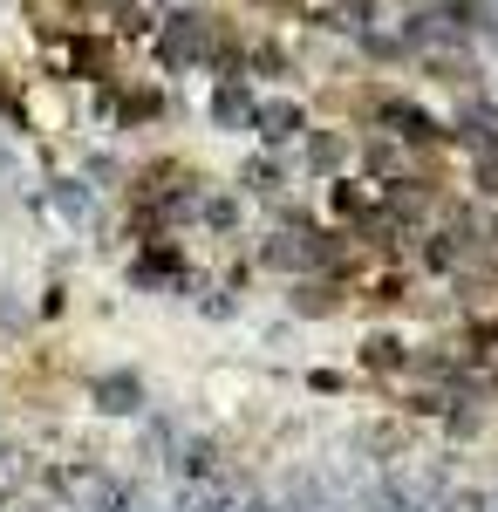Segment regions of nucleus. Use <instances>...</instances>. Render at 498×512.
<instances>
[{
  "label": "nucleus",
  "instance_id": "0eeeda50",
  "mask_svg": "<svg viewBox=\"0 0 498 512\" xmlns=\"http://www.w3.org/2000/svg\"><path fill=\"white\" fill-rule=\"evenodd\" d=\"M35 315H41V321H62V315H69V280H48V287H41Z\"/></svg>",
  "mask_w": 498,
  "mask_h": 512
},
{
  "label": "nucleus",
  "instance_id": "7ed1b4c3",
  "mask_svg": "<svg viewBox=\"0 0 498 512\" xmlns=\"http://www.w3.org/2000/svg\"><path fill=\"white\" fill-rule=\"evenodd\" d=\"M82 396H89V410H96V417H110V424H137V417L151 410V383H144L130 362L96 369V376L82 383Z\"/></svg>",
  "mask_w": 498,
  "mask_h": 512
},
{
  "label": "nucleus",
  "instance_id": "f257e3e1",
  "mask_svg": "<svg viewBox=\"0 0 498 512\" xmlns=\"http://www.w3.org/2000/svg\"><path fill=\"white\" fill-rule=\"evenodd\" d=\"M355 151H362V130H355V123H321L314 117L287 164H294V178L314 192V185H328V178H348V171H355Z\"/></svg>",
  "mask_w": 498,
  "mask_h": 512
},
{
  "label": "nucleus",
  "instance_id": "20e7f679",
  "mask_svg": "<svg viewBox=\"0 0 498 512\" xmlns=\"http://www.w3.org/2000/svg\"><path fill=\"white\" fill-rule=\"evenodd\" d=\"M253 110H260V89L246 76H212V89H205V123H212V137H246V144H253Z\"/></svg>",
  "mask_w": 498,
  "mask_h": 512
},
{
  "label": "nucleus",
  "instance_id": "f03ea898",
  "mask_svg": "<svg viewBox=\"0 0 498 512\" xmlns=\"http://www.w3.org/2000/svg\"><path fill=\"white\" fill-rule=\"evenodd\" d=\"M314 123V103L301 89H260V110H253V144L273 151V158H294V144Z\"/></svg>",
  "mask_w": 498,
  "mask_h": 512
},
{
  "label": "nucleus",
  "instance_id": "39448f33",
  "mask_svg": "<svg viewBox=\"0 0 498 512\" xmlns=\"http://www.w3.org/2000/svg\"><path fill=\"white\" fill-rule=\"evenodd\" d=\"M280 308H287L294 321H335V315L355 308V287H348L342 274H301V280H287Z\"/></svg>",
  "mask_w": 498,
  "mask_h": 512
},
{
  "label": "nucleus",
  "instance_id": "423d86ee",
  "mask_svg": "<svg viewBox=\"0 0 498 512\" xmlns=\"http://www.w3.org/2000/svg\"><path fill=\"white\" fill-rule=\"evenodd\" d=\"M410 362H417V349H410V335H396V328H369L362 349H355V369H362V376H410Z\"/></svg>",
  "mask_w": 498,
  "mask_h": 512
},
{
  "label": "nucleus",
  "instance_id": "6e6552de",
  "mask_svg": "<svg viewBox=\"0 0 498 512\" xmlns=\"http://www.w3.org/2000/svg\"><path fill=\"white\" fill-rule=\"evenodd\" d=\"M0 376H7V362H0Z\"/></svg>",
  "mask_w": 498,
  "mask_h": 512
}]
</instances>
